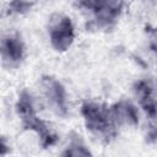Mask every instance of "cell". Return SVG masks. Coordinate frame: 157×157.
I'll return each instance as SVG.
<instances>
[{
    "label": "cell",
    "instance_id": "obj_1",
    "mask_svg": "<svg viewBox=\"0 0 157 157\" xmlns=\"http://www.w3.org/2000/svg\"><path fill=\"white\" fill-rule=\"evenodd\" d=\"M16 113L25 130H31L37 134L39 144L43 148H48L56 144L58 135L48 126V124L37 114L32 94L27 90H22L15 104Z\"/></svg>",
    "mask_w": 157,
    "mask_h": 157
},
{
    "label": "cell",
    "instance_id": "obj_2",
    "mask_svg": "<svg viewBox=\"0 0 157 157\" xmlns=\"http://www.w3.org/2000/svg\"><path fill=\"white\" fill-rule=\"evenodd\" d=\"M80 112L86 129L101 142L109 144L117 137L119 126L115 124L109 107L98 102L85 101Z\"/></svg>",
    "mask_w": 157,
    "mask_h": 157
},
{
    "label": "cell",
    "instance_id": "obj_3",
    "mask_svg": "<svg viewBox=\"0 0 157 157\" xmlns=\"http://www.w3.org/2000/svg\"><path fill=\"white\" fill-rule=\"evenodd\" d=\"M48 36L55 52H66L75 40V28L71 18L60 12L52 13L48 18Z\"/></svg>",
    "mask_w": 157,
    "mask_h": 157
},
{
    "label": "cell",
    "instance_id": "obj_4",
    "mask_svg": "<svg viewBox=\"0 0 157 157\" xmlns=\"http://www.w3.org/2000/svg\"><path fill=\"white\" fill-rule=\"evenodd\" d=\"M76 4L93 13L94 23L99 28L112 27L124 7V0H77Z\"/></svg>",
    "mask_w": 157,
    "mask_h": 157
},
{
    "label": "cell",
    "instance_id": "obj_5",
    "mask_svg": "<svg viewBox=\"0 0 157 157\" xmlns=\"http://www.w3.org/2000/svg\"><path fill=\"white\" fill-rule=\"evenodd\" d=\"M39 86L49 108L56 115L65 117L67 114V99L64 85L54 76L44 75L40 77Z\"/></svg>",
    "mask_w": 157,
    "mask_h": 157
},
{
    "label": "cell",
    "instance_id": "obj_6",
    "mask_svg": "<svg viewBox=\"0 0 157 157\" xmlns=\"http://www.w3.org/2000/svg\"><path fill=\"white\" fill-rule=\"evenodd\" d=\"M1 64L6 69H15L21 65L26 55V47L21 36L10 32L2 36L0 44Z\"/></svg>",
    "mask_w": 157,
    "mask_h": 157
},
{
    "label": "cell",
    "instance_id": "obj_7",
    "mask_svg": "<svg viewBox=\"0 0 157 157\" xmlns=\"http://www.w3.org/2000/svg\"><path fill=\"white\" fill-rule=\"evenodd\" d=\"M134 96L148 119L157 117V87L150 78H139L132 85Z\"/></svg>",
    "mask_w": 157,
    "mask_h": 157
},
{
    "label": "cell",
    "instance_id": "obj_8",
    "mask_svg": "<svg viewBox=\"0 0 157 157\" xmlns=\"http://www.w3.org/2000/svg\"><path fill=\"white\" fill-rule=\"evenodd\" d=\"M115 124L120 126H136L139 124V113L135 104L128 99H120L109 107Z\"/></svg>",
    "mask_w": 157,
    "mask_h": 157
},
{
    "label": "cell",
    "instance_id": "obj_9",
    "mask_svg": "<svg viewBox=\"0 0 157 157\" xmlns=\"http://www.w3.org/2000/svg\"><path fill=\"white\" fill-rule=\"evenodd\" d=\"M61 155L63 156H74V157H87V156H91L92 152L85 145L81 136L72 132L69 145L65 147V150L61 152Z\"/></svg>",
    "mask_w": 157,
    "mask_h": 157
},
{
    "label": "cell",
    "instance_id": "obj_10",
    "mask_svg": "<svg viewBox=\"0 0 157 157\" xmlns=\"http://www.w3.org/2000/svg\"><path fill=\"white\" fill-rule=\"evenodd\" d=\"M38 0H10L7 4V13L10 15H23L28 12Z\"/></svg>",
    "mask_w": 157,
    "mask_h": 157
},
{
    "label": "cell",
    "instance_id": "obj_11",
    "mask_svg": "<svg viewBox=\"0 0 157 157\" xmlns=\"http://www.w3.org/2000/svg\"><path fill=\"white\" fill-rule=\"evenodd\" d=\"M146 33H147L148 47L152 50V53L155 54L156 60H157V27H147Z\"/></svg>",
    "mask_w": 157,
    "mask_h": 157
},
{
    "label": "cell",
    "instance_id": "obj_12",
    "mask_svg": "<svg viewBox=\"0 0 157 157\" xmlns=\"http://www.w3.org/2000/svg\"><path fill=\"white\" fill-rule=\"evenodd\" d=\"M1 147H0V155L1 156H5L7 152H9V146H7V144H6V141H5V137L2 136L1 137V145H0Z\"/></svg>",
    "mask_w": 157,
    "mask_h": 157
}]
</instances>
